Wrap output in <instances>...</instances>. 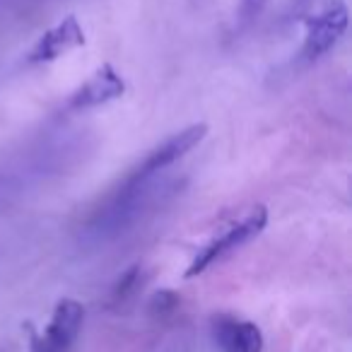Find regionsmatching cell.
<instances>
[{
  "instance_id": "obj_1",
  "label": "cell",
  "mask_w": 352,
  "mask_h": 352,
  "mask_svg": "<svg viewBox=\"0 0 352 352\" xmlns=\"http://www.w3.org/2000/svg\"><path fill=\"white\" fill-rule=\"evenodd\" d=\"M265 225H268V210H265V208H254L244 220H239L236 225H232L230 230H225L220 236H215L210 244H206L201 251H198L196 258H193L191 265H188L186 278L191 280V278H196V275L206 273L215 261L225 258V256H230L232 251H236L239 246H244L246 241H251L254 236H258L261 232L265 230Z\"/></svg>"
},
{
  "instance_id": "obj_2",
  "label": "cell",
  "mask_w": 352,
  "mask_h": 352,
  "mask_svg": "<svg viewBox=\"0 0 352 352\" xmlns=\"http://www.w3.org/2000/svg\"><path fill=\"white\" fill-rule=\"evenodd\" d=\"M347 17L350 12L342 0H328L318 15L307 17L304 20L307 34H304V44L299 49V58L304 63H311V60L321 58L326 51H331L338 44V39L345 34Z\"/></svg>"
},
{
  "instance_id": "obj_3",
  "label": "cell",
  "mask_w": 352,
  "mask_h": 352,
  "mask_svg": "<svg viewBox=\"0 0 352 352\" xmlns=\"http://www.w3.org/2000/svg\"><path fill=\"white\" fill-rule=\"evenodd\" d=\"M206 133H208L206 123H193V126L184 128V131L166 138L162 145H157L152 152H147V157L133 169V174L128 176L126 184H145L150 176L157 174V171L166 169V166L174 164L176 160H182L186 152H191L193 147L206 138Z\"/></svg>"
},
{
  "instance_id": "obj_4",
  "label": "cell",
  "mask_w": 352,
  "mask_h": 352,
  "mask_svg": "<svg viewBox=\"0 0 352 352\" xmlns=\"http://www.w3.org/2000/svg\"><path fill=\"white\" fill-rule=\"evenodd\" d=\"M85 321V307L75 299H60L44 333L32 336V352H68Z\"/></svg>"
},
{
  "instance_id": "obj_5",
  "label": "cell",
  "mask_w": 352,
  "mask_h": 352,
  "mask_svg": "<svg viewBox=\"0 0 352 352\" xmlns=\"http://www.w3.org/2000/svg\"><path fill=\"white\" fill-rule=\"evenodd\" d=\"M78 46H85V30L80 27L78 17L68 15L63 17V22H58L56 27H51L49 32L39 36L34 41V46L27 54V63H51V60H58L60 56L70 54Z\"/></svg>"
},
{
  "instance_id": "obj_6",
  "label": "cell",
  "mask_w": 352,
  "mask_h": 352,
  "mask_svg": "<svg viewBox=\"0 0 352 352\" xmlns=\"http://www.w3.org/2000/svg\"><path fill=\"white\" fill-rule=\"evenodd\" d=\"M126 92V82H123L121 75L113 70V65L104 63L75 89L73 94L65 102V109L70 111H80V109H92V107H102L107 102H113L121 94Z\"/></svg>"
},
{
  "instance_id": "obj_7",
  "label": "cell",
  "mask_w": 352,
  "mask_h": 352,
  "mask_svg": "<svg viewBox=\"0 0 352 352\" xmlns=\"http://www.w3.org/2000/svg\"><path fill=\"white\" fill-rule=\"evenodd\" d=\"M215 340L222 352H263V333L251 321L220 316L215 321Z\"/></svg>"
},
{
  "instance_id": "obj_8",
  "label": "cell",
  "mask_w": 352,
  "mask_h": 352,
  "mask_svg": "<svg viewBox=\"0 0 352 352\" xmlns=\"http://www.w3.org/2000/svg\"><path fill=\"white\" fill-rule=\"evenodd\" d=\"M138 283H140V265H131L121 278L116 280L111 289V304H123L133 292H135Z\"/></svg>"
},
{
  "instance_id": "obj_9",
  "label": "cell",
  "mask_w": 352,
  "mask_h": 352,
  "mask_svg": "<svg viewBox=\"0 0 352 352\" xmlns=\"http://www.w3.org/2000/svg\"><path fill=\"white\" fill-rule=\"evenodd\" d=\"M176 304H179V297L174 292H157L150 302V311L157 314V316H166V314L174 311Z\"/></svg>"
},
{
  "instance_id": "obj_10",
  "label": "cell",
  "mask_w": 352,
  "mask_h": 352,
  "mask_svg": "<svg viewBox=\"0 0 352 352\" xmlns=\"http://www.w3.org/2000/svg\"><path fill=\"white\" fill-rule=\"evenodd\" d=\"M265 3H268V0H241V10H239L241 20L251 22L254 17H258L261 10L265 8Z\"/></svg>"
}]
</instances>
